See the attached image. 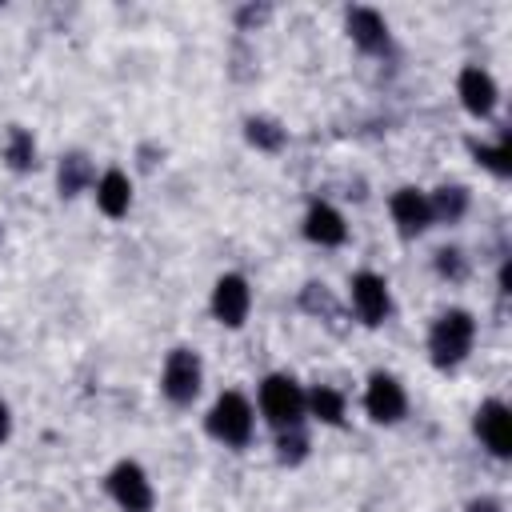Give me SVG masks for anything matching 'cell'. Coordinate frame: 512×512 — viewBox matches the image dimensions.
<instances>
[{
    "label": "cell",
    "mask_w": 512,
    "mask_h": 512,
    "mask_svg": "<svg viewBox=\"0 0 512 512\" xmlns=\"http://www.w3.org/2000/svg\"><path fill=\"white\" fill-rule=\"evenodd\" d=\"M352 304L364 324H380L388 316V284L376 272H356L352 276Z\"/></svg>",
    "instance_id": "obj_7"
},
{
    "label": "cell",
    "mask_w": 512,
    "mask_h": 512,
    "mask_svg": "<svg viewBox=\"0 0 512 512\" xmlns=\"http://www.w3.org/2000/svg\"><path fill=\"white\" fill-rule=\"evenodd\" d=\"M472 336H476V324H472V316L468 312H444L440 320H436V328H432V336H428V352H432V360L440 364V368H448V364H460L464 356H468V348H472Z\"/></svg>",
    "instance_id": "obj_1"
},
{
    "label": "cell",
    "mask_w": 512,
    "mask_h": 512,
    "mask_svg": "<svg viewBox=\"0 0 512 512\" xmlns=\"http://www.w3.org/2000/svg\"><path fill=\"white\" fill-rule=\"evenodd\" d=\"M88 180H92V164H88V156L72 152V156L60 160V192H64V196H76Z\"/></svg>",
    "instance_id": "obj_16"
},
{
    "label": "cell",
    "mask_w": 512,
    "mask_h": 512,
    "mask_svg": "<svg viewBox=\"0 0 512 512\" xmlns=\"http://www.w3.org/2000/svg\"><path fill=\"white\" fill-rule=\"evenodd\" d=\"M472 152H476V156H480V160H484V164H488V168H492L496 176H508V172H512V152H508V136H504V140H500L496 148H484V144H476Z\"/></svg>",
    "instance_id": "obj_20"
},
{
    "label": "cell",
    "mask_w": 512,
    "mask_h": 512,
    "mask_svg": "<svg viewBox=\"0 0 512 512\" xmlns=\"http://www.w3.org/2000/svg\"><path fill=\"white\" fill-rule=\"evenodd\" d=\"M364 408H368V416H372V420H380V424L400 420V416H404V392H400V384H396L392 376L376 372V376L368 380Z\"/></svg>",
    "instance_id": "obj_8"
},
{
    "label": "cell",
    "mask_w": 512,
    "mask_h": 512,
    "mask_svg": "<svg viewBox=\"0 0 512 512\" xmlns=\"http://www.w3.org/2000/svg\"><path fill=\"white\" fill-rule=\"evenodd\" d=\"M260 408L276 428H296L304 416V392L292 376H268L260 384Z\"/></svg>",
    "instance_id": "obj_2"
},
{
    "label": "cell",
    "mask_w": 512,
    "mask_h": 512,
    "mask_svg": "<svg viewBox=\"0 0 512 512\" xmlns=\"http://www.w3.org/2000/svg\"><path fill=\"white\" fill-rule=\"evenodd\" d=\"M160 388H164V396H168L172 404H188V400L200 392V360H196V352L176 348V352L168 356V364H164Z\"/></svg>",
    "instance_id": "obj_4"
},
{
    "label": "cell",
    "mask_w": 512,
    "mask_h": 512,
    "mask_svg": "<svg viewBox=\"0 0 512 512\" xmlns=\"http://www.w3.org/2000/svg\"><path fill=\"white\" fill-rule=\"evenodd\" d=\"M436 256H440V260H436V268H440L444 276H460V272H464V268H460V252H456V248H444V252H436Z\"/></svg>",
    "instance_id": "obj_21"
},
{
    "label": "cell",
    "mask_w": 512,
    "mask_h": 512,
    "mask_svg": "<svg viewBox=\"0 0 512 512\" xmlns=\"http://www.w3.org/2000/svg\"><path fill=\"white\" fill-rule=\"evenodd\" d=\"M280 456H284V460H300V456H304V440H300V436H292V440L284 436V440H280Z\"/></svg>",
    "instance_id": "obj_22"
},
{
    "label": "cell",
    "mask_w": 512,
    "mask_h": 512,
    "mask_svg": "<svg viewBox=\"0 0 512 512\" xmlns=\"http://www.w3.org/2000/svg\"><path fill=\"white\" fill-rule=\"evenodd\" d=\"M392 220L400 224V232H404V236L424 232V228H428V220H432L428 196H424V192H416V188H400V192L392 196Z\"/></svg>",
    "instance_id": "obj_10"
},
{
    "label": "cell",
    "mask_w": 512,
    "mask_h": 512,
    "mask_svg": "<svg viewBox=\"0 0 512 512\" xmlns=\"http://www.w3.org/2000/svg\"><path fill=\"white\" fill-rule=\"evenodd\" d=\"M208 432L224 444H248L252 436V408L240 392H224L208 412Z\"/></svg>",
    "instance_id": "obj_3"
},
{
    "label": "cell",
    "mask_w": 512,
    "mask_h": 512,
    "mask_svg": "<svg viewBox=\"0 0 512 512\" xmlns=\"http://www.w3.org/2000/svg\"><path fill=\"white\" fill-rule=\"evenodd\" d=\"M304 408H312V416L324 420V424L344 420V396L336 388H312V396H304Z\"/></svg>",
    "instance_id": "obj_15"
},
{
    "label": "cell",
    "mask_w": 512,
    "mask_h": 512,
    "mask_svg": "<svg viewBox=\"0 0 512 512\" xmlns=\"http://www.w3.org/2000/svg\"><path fill=\"white\" fill-rule=\"evenodd\" d=\"M32 156H36L32 136H28L24 128H12V132H8V144H4V160H8L16 172H24V168H32Z\"/></svg>",
    "instance_id": "obj_17"
},
{
    "label": "cell",
    "mask_w": 512,
    "mask_h": 512,
    "mask_svg": "<svg viewBox=\"0 0 512 512\" xmlns=\"http://www.w3.org/2000/svg\"><path fill=\"white\" fill-rule=\"evenodd\" d=\"M108 492L124 512H148L152 508V484L144 480V472L136 464H116L108 476Z\"/></svg>",
    "instance_id": "obj_5"
},
{
    "label": "cell",
    "mask_w": 512,
    "mask_h": 512,
    "mask_svg": "<svg viewBox=\"0 0 512 512\" xmlns=\"http://www.w3.org/2000/svg\"><path fill=\"white\" fill-rule=\"evenodd\" d=\"M12 432V416H8V404H0V440H8Z\"/></svg>",
    "instance_id": "obj_23"
},
{
    "label": "cell",
    "mask_w": 512,
    "mask_h": 512,
    "mask_svg": "<svg viewBox=\"0 0 512 512\" xmlns=\"http://www.w3.org/2000/svg\"><path fill=\"white\" fill-rule=\"evenodd\" d=\"M468 512H500V504H492V500H476Z\"/></svg>",
    "instance_id": "obj_24"
},
{
    "label": "cell",
    "mask_w": 512,
    "mask_h": 512,
    "mask_svg": "<svg viewBox=\"0 0 512 512\" xmlns=\"http://www.w3.org/2000/svg\"><path fill=\"white\" fill-rule=\"evenodd\" d=\"M304 236L316 240V244H324V248H332V244H344L348 228H344V216H340L336 208L312 204V208H308V220H304Z\"/></svg>",
    "instance_id": "obj_12"
},
{
    "label": "cell",
    "mask_w": 512,
    "mask_h": 512,
    "mask_svg": "<svg viewBox=\"0 0 512 512\" xmlns=\"http://www.w3.org/2000/svg\"><path fill=\"white\" fill-rule=\"evenodd\" d=\"M460 100H464V108L472 116H488L496 108V84H492V76L480 72V68H464L460 72Z\"/></svg>",
    "instance_id": "obj_11"
},
{
    "label": "cell",
    "mask_w": 512,
    "mask_h": 512,
    "mask_svg": "<svg viewBox=\"0 0 512 512\" xmlns=\"http://www.w3.org/2000/svg\"><path fill=\"white\" fill-rule=\"evenodd\" d=\"M248 140H252L256 148H264V152H276V148L284 144V132H280L272 120H248Z\"/></svg>",
    "instance_id": "obj_19"
},
{
    "label": "cell",
    "mask_w": 512,
    "mask_h": 512,
    "mask_svg": "<svg viewBox=\"0 0 512 512\" xmlns=\"http://www.w3.org/2000/svg\"><path fill=\"white\" fill-rule=\"evenodd\" d=\"M96 204H100L104 216H124L128 204H132V184H128V176L116 172V168L104 172L100 184H96Z\"/></svg>",
    "instance_id": "obj_14"
},
{
    "label": "cell",
    "mask_w": 512,
    "mask_h": 512,
    "mask_svg": "<svg viewBox=\"0 0 512 512\" xmlns=\"http://www.w3.org/2000/svg\"><path fill=\"white\" fill-rule=\"evenodd\" d=\"M428 208H432V216H440V220H456V216L468 208V192H464V188H440V192L428 200Z\"/></svg>",
    "instance_id": "obj_18"
},
{
    "label": "cell",
    "mask_w": 512,
    "mask_h": 512,
    "mask_svg": "<svg viewBox=\"0 0 512 512\" xmlns=\"http://www.w3.org/2000/svg\"><path fill=\"white\" fill-rule=\"evenodd\" d=\"M476 432L484 436V444H488L496 456H508V452H512V412H508L500 400H488V404L476 412Z\"/></svg>",
    "instance_id": "obj_9"
},
{
    "label": "cell",
    "mask_w": 512,
    "mask_h": 512,
    "mask_svg": "<svg viewBox=\"0 0 512 512\" xmlns=\"http://www.w3.org/2000/svg\"><path fill=\"white\" fill-rule=\"evenodd\" d=\"M348 32L364 52H380L388 44V28H384L380 12H372V8H352L348 12Z\"/></svg>",
    "instance_id": "obj_13"
},
{
    "label": "cell",
    "mask_w": 512,
    "mask_h": 512,
    "mask_svg": "<svg viewBox=\"0 0 512 512\" xmlns=\"http://www.w3.org/2000/svg\"><path fill=\"white\" fill-rule=\"evenodd\" d=\"M248 304H252V292L244 284V276H220L216 280V292H212V312L220 324L228 328H240L244 316H248Z\"/></svg>",
    "instance_id": "obj_6"
}]
</instances>
